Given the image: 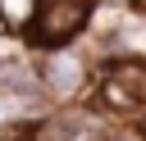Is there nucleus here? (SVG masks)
Returning <instances> with one entry per match:
<instances>
[{"instance_id": "3", "label": "nucleus", "mask_w": 146, "mask_h": 141, "mask_svg": "<svg viewBox=\"0 0 146 141\" xmlns=\"http://www.w3.org/2000/svg\"><path fill=\"white\" fill-rule=\"evenodd\" d=\"M114 132H119V118L110 109H100L96 100L50 105L32 123V141H110Z\"/></svg>"}, {"instance_id": "10", "label": "nucleus", "mask_w": 146, "mask_h": 141, "mask_svg": "<svg viewBox=\"0 0 146 141\" xmlns=\"http://www.w3.org/2000/svg\"><path fill=\"white\" fill-rule=\"evenodd\" d=\"M0 41H5V36H0ZM0 55H5V50H0Z\"/></svg>"}, {"instance_id": "9", "label": "nucleus", "mask_w": 146, "mask_h": 141, "mask_svg": "<svg viewBox=\"0 0 146 141\" xmlns=\"http://www.w3.org/2000/svg\"><path fill=\"white\" fill-rule=\"evenodd\" d=\"M137 5H141V9H146V0H137Z\"/></svg>"}, {"instance_id": "8", "label": "nucleus", "mask_w": 146, "mask_h": 141, "mask_svg": "<svg viewBox=\"0 0 146 141\" xmlns=\"http://www.w3.org/2000/svg\"><path fill=\"white\" fill-rule=\"evenodd\" d=\"M5 118H9V114H5V105H0V127H5Z\"/></svg>"}, {"instance_id": "4", "label": "nucleus", "mask_w": 146, "mask_h": 141, "mask_svg": "<svg viewBox=\"0 0 146 141\" xmlns=\"http://www.w3.org/2000/svg\"><path fill=\"white\" fill-rule=\"evenodd\" d=\"M0 105L9 118H23V123H36L50 109V96H46L41 73H36V55L27 45L18 55H0Z\"/></svg>"}, {"instance_id": "2", "label": "nucleus", "mask_w": 146, "mask_h": 141, "mask_svg": "<svg viewBox=\"0 0 146 141\" xmlns=\"http://www.w3.org/2000/svg\"><path fill=\"white\" fill-rule=\"evenodd\" d=\"M91 100L100 109H110L119 123H141L146 118V55L100 59Z\"/></svg>"}, {"instance_id": "6", "label": "nucleus", "mask_w": 146, "mask_h": 141, "mask_svg": "<svg viewBox=\"0 0 146 141\" xmlns=\"http://www.w3.org/2000/svg\"><path fill=\"white\" fill-rule=\"evenodd\" d=\"M36 14H41V0H0V27L18 41H27Z\"/></svg>"}, {"instance_id": "7", "label": "nucleus", "mask_w": 146, "mask_h": 141, "mask_svg": "<svg viewBox=\"0 0 146 141\" xmlns=\"http://www.w3.org/2000/svg\"><path fill=\"white\" fill-rule=\"evenodd\" d=\"M110 141H146V123H119V132Z\"/></svg>"}, {"instance_id": "1", "label": "nucleus", "mask_w": 146, "mask_h": 141, "mask_svg": "<svg viewBox=\"0 0 146 141\" xmlns=\"http://www.w3.org/2000/svg\"><path fill=\"white\" fill-rule=\"evenodd\" d=\"M32 55H36V73H41V86H46L50 105H78V100H91L100 59H96V50L87 45V36H82V41H68V45L32 50Z\"/></svg>"}, {"instance_id": "5", "label": "nucleus", "mask_w": 146, "mask_h": 141, "mask_svg": "<svg viewBox=\"0 0 146 141\" xmlns=\"http://www.w3.org/2000/svg\"><path fill=\"white\" fill-rule=\"evenodd\" d=\"M96 5L100 0H41V14L27 32V50H50V45H68V41H82L91 32V18H96Z\"/></svg>"}]
</instances>
